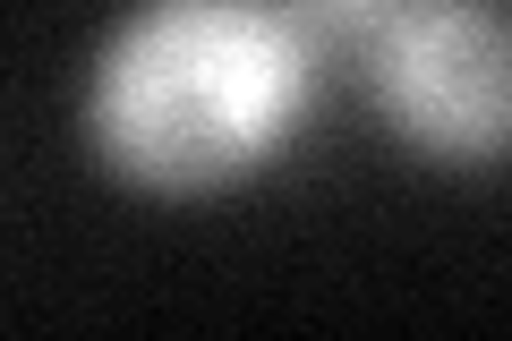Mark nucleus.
Wrapping results in <instances>:
<instances>
[{
	"label": "nucleus",
	"instance_id": "f03ea898",
	"mask_svg": "<svg viewBox=\"0 0 512 341\" xmlns=\"http://www.w3.org/2000/svg\"><path fill=\"white\" fill-rule=\"evenodd\" d=\"M350 86L402 154L436 171L512 162V9L504 0H376L342 52Z\"/></svg>",
	"mask_w": 512,
	"mask_h": 341
},
{
	"label": "nucleus",
	"instance_id": "7ed1b4c3",
	"mask_svg": "<svg viewBox=\"0 0 512 341\" xmlns=\"http://www.w3.org/2000/svg\"><path fill=\"white\" fill-rule=\"evenodd\" d=\"M367 9H376V0H299V18H308V35L325 43V52H333V69H342L350 35L367 26Z\"/></svg>",
	"mask_w": 512,
	"mask_h": 341
},
{
	"label": "nucleus",
	"instance_id": "f257e3e1",
	"mask_svg": "<svg viewBox=\"0 0 512 341\" xmlns=\"http://www.w3.org/2000/svg\"><path fill=\"white\" fill-rule=\"evenodd\" d=\"M299 0H128L77 77V137L120 188L205 205L265 180L325 103Z\"/></svg>",
	"mask_w": 512,
	"mask_h": 341
}]
</instances>
